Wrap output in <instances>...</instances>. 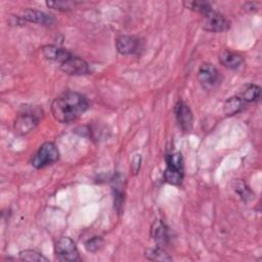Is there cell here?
Returning a JSON list of instances; mask_svg holds the SVG:
<instances>
[{"label": "cell", "mask_w": 262, "mask_h": 262, "mask_svg": "<svg viewBox=\"0 0 262 262\" xmlns=\"http://www.w3.org/2000/svg\"><path fill=\"white\" fill-rule=\"evenodd\" d=\"M88 107L89 101L84 94L66 91L53 99L51 114L57 122L68 124L80 118Z\"/></svg>", "instance_id": "6da1fadb"}, {"label": "cell", "mask_w": 262, "mask_h": 262, "mask_svg": "<svg viewBox=\"0 0 262 262\" xmlns=\"http://www.w3.org/2000/svg\"><path fill=\"white\" fill-rule=\"evenodd\" d=\"M42 115L43 112L40 107L36 105H24L14 120V131L19 135L30 133L38 126Z\"/></svg>", "instance_id": "7a4b0ae2"}, {"label": "cell", "mask_w": 262, "mask_h": 262, "mask_svg": "<svg viewBox=\"0 0 262 262\" xmlns=\"http://www.w3.org/2000/svg\"><path fill=\"white\" fill-rule=\"evenodd\" d=\"M184 176L183 158L180 151H173L166 155V169L164 171V179L172 185H180Z\"/></svg>", "instance_id": "3957f363"}, {"label": "cell", "mask_w": 262, "mask_h": 262, "mask_svg": "<svg viewBox=\"0 0 262 262\" xmlns=\"http://www.w3.org/2000/svg\"><path fill=\"white\" fill-rule=\"evenodd\" d=\"M59 159V151L53 142L46 141L40 145L31 160V165L35 169H41L52 165Z\"/></svg>", "instance_id": "277c9868"}, {"label": "cell", "mask_w": 262, "mask_h": 262, "mask_svg": "<svg viewBox=\"0 0 262 262\" xmlns=\"http://www.w3.org/2000/svg\"><path fill=\"white\" fill-rule=\"evenodd\" d=\"M54 253L59 261H80V255L75 242L69 236L57 239L54 246Z\"/></svg>", "instance_id": "5b68a950"}, {"label": "cell", "mask_w": 262, "mask_h": 262, "mask_svg": "<svg viewBox=\"0 0 262 262\" xmlns=\"http://www.w3.org/2000/svg\"><path fill=\"white\" fill-rule=\"evenodd\" d=\"M59 69L67 75L82 76L90 74V67L88 62L82 57L71 52L61 62H59Z\"/></svg>", "instance_id": "8992f818"}, {"label": "cell", "mask_w": 262, "mask_h": 262, "mask_svg": "<svg viewBox=\"0 0 262 262\" xmlns=\"http://www.w3.org/2000/svg\"><path fill=\"white\" fill-rule=\"evenodd\" d=\"M198 81L204 89L212 90L220 84L221 75L214 64L205 62L199 68Z\"/></svg>", "instance_id": "52a82bcc"}, {"label": "cell", "mask_w": 262, "mask_h": 262, "mask_svg": "<svg viewBox=\"0 0 262 262\" xmlns=\"http://www.w3.org/2000/svg\"><path fill=\"white\" fill-rule=\"evenodd\" d=\"M203 29L208 32L222 33L230 28V21L213 8L203 14Z\"/></svg>", "instance_id": "ba28073f"}, {"label": "cell", "mask_w": 262, "mask_h": 262, "mask_svg": "<svg viewBox=\"0 0 262 262\" xmlns=\"http://www.w3.org/2000/svg\"><path fill=\"white\" fill-rule=\"evenodd\" d=\"M174 114L181 130L183 132H189L193 124V116L190 107L183 100H178L174 105Z\"/></svg>", "instance_id": "9c48e42d"}, {"label": "cell", "mask_w": 262, "mask_h": 262, "mask_svg": "<svg viewBox=\"0 0 262 262\" xmlns=\"http://www.w3.org/2000/svg\"><path fill=\"white\" fill-rule=\"evenodd\" d=\"M116 48L123 55L134 54L141 48V41L135 36L122 35L116 39Z\"/></svg>", "instance_id": "30bf717a"}, {"label": "cell", "mask_w": 262, "mask_h": 262, "mask_svg": "<svg viewBox=\"0 0 262 262\" xmlns=\"http://www.w3.org/2000/svg\"><path fill=\"white\" fill-rule=\"evenodd\" d=\"M150 235L160 247L168 245L171 239L169 227L161 220H157L152 223L150 227Z\"/></svg>", "instance_id": "8fae6325"}, {"label": "cell", "mask_w": 262, "mask_h": 262, "mask_svg": "<svg viewBox=\"0 0 262 262\" xmlns=\"http://www.w3.org/2000/svg\"><path fill=\"white\" fill-rule=\"evenodd\" d=\"M23 18L26 19L27 21L42 25V26H51L54 21L53 16H51V15H49V14L43 12V11L33 9V8L26 9L24 11Z\"/></svg>", "instance_id": "7c38bea8"}, {"label": "cell", "mask_w": 262, "mask_h": 262, "mask_svg": "<svg viewBox=\"0 0 262 262\" xmlns=\"http://www.w3.org/2000/svg\"><path fill=\"white\" fill-rule=\"evenodd\" d=\"M41 51H42V55L47 60L56 61L58 63L61 62L71 53V51H69L66 48H62L56 45H51V44L43 46Z\"/></svg>", "instance_id": "4fadbf2b"}, {"label": "cell", "mask_w": 262, "mask_h": 262, "mask_svg": "<svg viewBox=\"0 0 262 262\" xmlns=\"http://www.w3.org/2000/svg\"><path fill=\"white\" fill-rule=\"evenodd\" d=\"M219 62L227 69L235 70L244 63V57L239 53L230 50H223L219 54Z\"/></svg>", "instance_id": "5bb4252c"}, {"label": "cell", "mask_w": 262, "mask_h": 262, "mask_svg": "<svg viewBox=\"0 0 262 262\" xmlns=\"http://www.w3.org/2000/svg\"><path fill=\"white\" fill-rule=\"evenodd\" d=\"M247 107V102L239 96H231L228 97L223 104L224 115L227 117H231L242 113Z\"/></svg>", "instance_id": "9a60e30c"}, {"label": "cell", "mask_w": 262, "mask_h": 262, "mask_svg": "<svg viewBox=\"0 0 262 262\" xmlns=\"http://www.w3.org/2000/svg\"><path fill=\"white\" fill-rule=\"evenodd\" d=\"M238 96L242 97L247 103L256 102L261 97V87L254 83H248L243 86Z\"/></svg>", "instance_id": "2e32d148"}, {"label": "cell", "mask_w": 262, "mask_h": 262, "mask_svg": "<svg viewBox=\"0 0 262 262\" xmlns=\"http://www.w3.org/2000/svg\"><path fill=\"white\" fill-rule=\"evenodd\" d=\"M113 191H114V207L118 213L121 212L122 205L124 203V186L122 176L117 175L113 180Z\"/></svg>", "instance_id": "e0dca14e"}, {"label": "cell", "mask_w": 262, "mask_h": 262, "mask_svg": "<svg viewBox=\"0 0 262 262\" xmlns=\"http://www.w3.org/2000/svg\"><path fill=\"white\" fill-rule=\"evenodd\" d=\"M144 257L150 261H171L172 257L160 246L144 250Z\"/></svg>", "instance_id": "ac0fdd59"}, {"label": "cell", "mask_w": 262, "mask_h": 262, "mask_svg": "<svg viewBox=\"0 0 262 262\" xmlns=\"http://www.w3.org/2000/svg\"><path fill=\"white\" fill-rule=\"evenodd\" d=\"M183 5L192 11H195L198 13H201L202 15L205 14L207 11L212 9V6L207 1H185L183 2Z\"/></svg>", "instance_id": "d6986e66"}, {"label": "cell", "mask_w": 262, "mask_h": 262, "mask_svg": "<svg viewBox=\"0 0 262 262\" xmlns=\"http://www.w3.org/2000/svg\"><path fill=\"white\" fill-rule=\"evenodd\" d=\"M18 257L20 260H25V261H38V262L48 261V258L43 256L41 253L31 249L20 251L18 253Z\"/></svg>", "instance_id": "ffe728a7"}, {"label": "cell", "mask_w": 262, "mask_h": 262, "mask_svg": "<svg viewBox=\"0 0 262 262\" xmlns=\"http://www.w3.org/2000/svg\"><path fill=\"white\" fill-rule=\"evenodd\" d=\"M84 245H85V249L88 252L95 253L102 247L103 239L101 236H93V237H90L89 239H87Z\"/></svg>", "instance_id": "44dd1931"}, {"label": "cell", "mask_w": 262, "mask_h": 262, "mask_svg": "<svg viewBox=\"0 0 262 262\" xmlns=\"http://www.w3.org/2000/svg\"><path fill=\"white\" fill-rule=\"evenodd\" d=\"M46 5L48 7H51L53 9H58V10H70L75 6V2L71 1H51V2H46Z\"/></svg>", "instance_id": "7402d4cb"}]
</instances>
